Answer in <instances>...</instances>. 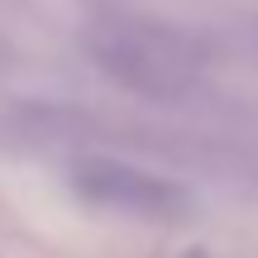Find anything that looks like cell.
Returning a JSON list of instances; mask_svg holds the SVG:
<instances>
[{"label":"cell","mask_w":258,"mask_h":258,"mask_svg":"<svg viewBox=\"0 0 258 258\" xmlns=\"http://www.w3.org/2000/svg\"><path fill=\"white\" fill-rule=\"evenodd\" d=\"M86 53L115 86L144 101H182L206 77V43L167 19L110 15L86 29Z\"/></svg>","instance_id":"6da1fadb"},{"label":"cell","mask_w":258,"mask_h":258,"mask_svg":"<svg viewBox=\"0 0 258 258\" xmlns=\"http://www.w3.org/2000/svg\"><path fill=\"white\" fill-rule=\"evenodd\" d=\"M72 191L86 206L101 211H120L134 220H182L191 211V191L163 172H148L134 163H115V158H86L72 167Z\"/></svg>","instance_id":"7a4b0ae2"}]
</instances>
